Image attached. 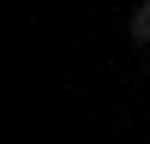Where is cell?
I'll return each mask as SVG.
<instances>
[{"mask_svg": "<svg viewBox=\"0 0 150 144\" xmlns=\"http://www.w3.org/2000/svg\"><path fill=\"white\" fill-rule=\"evenodd\" d=\"M132 42H150V0L132 6Z\"/></svg>", "mask_w": 150, "mask_h": 144, "instance_id": "obj_1", "label": "cell"}]
</instances>
